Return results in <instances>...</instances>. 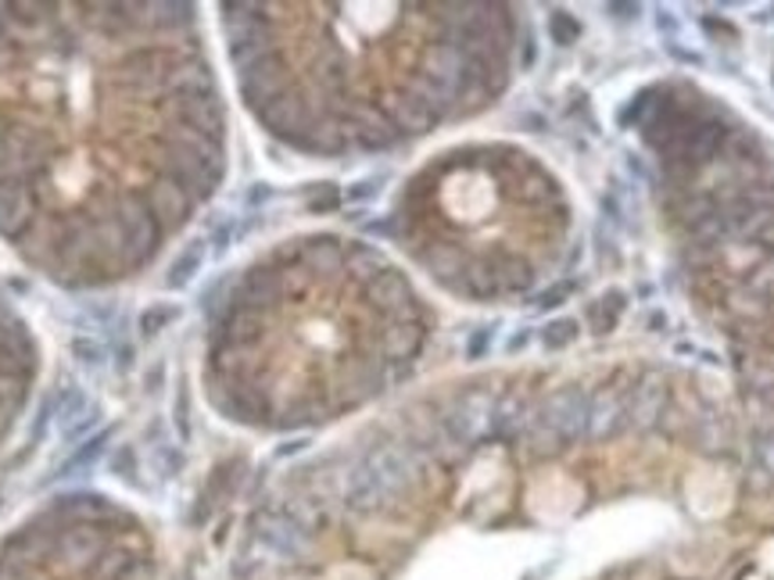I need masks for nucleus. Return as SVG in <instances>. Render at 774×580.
I'll return each instance as SVG.
<instances>
[{
  "instance_id": "10",
  "label": "nucleus",
  "mask_w": 774,
  "mask_h": 580,
  "mask_svg": "<svg viewBox=\"0 0 774 580\" xmlns=\"http://www.w3.org/2000/svg\"><path fill=\"white\" fill-rule=\"evenodd\" d=\"M574 337H577V323L563 319V323H556L545 333V344H549V348H563V344H570Z\"/></svg>"
},
{
  "instance_id": "7",
  "label": "nucleus",
  "mask_w": 774,
  "mask_h": 580,
  "mask_svg": "<svg viewBox=\"0 0 774 580\" xmlns=\"http://www.w3.org/2000/svg\"><path fill=\"white\" fill-rule=\"evenodd\" d=\"M542 430L560 444L588 437V398L581 387H563L542 405Z\"/></svg>"
},
{
  "instance_id": "9",
  "label": "nucleus",
  "mask_w": 774,
  "mask_h": 580,
  "mask_svg": "<svg viewBox=\"0 0 774 580\" xmlns=\"http://www.w3.org/2000/svg\"><path fill=\"white\" fill-rule=\"evenodd\" d=\"M624 427V405L613 391H599L588 398V437L606 441Z\"/></svg>"
},
{
  "instance_id": "2",
  "label": "nucleus",
  "mask_w": 774,
  "mask_h": 580,
  "mask_svg": "<svg viewBox=\"0 0 774 580\" xmlns=\"http://www.w3.org/2000/svg\"><path fill=\"white\" fill-rule=\"evenodd\" d=\"M219 22L251 115L327 158L388 151L495 101L516 44L502 4H223Z\"/></svg>"
},
{
  "instance_id": "11",
  "label": "nucleus",
  "mask_w": 774,
  "mask_h": 580,
  "mask_svg": "<svg viewBox=\"0 0 774 580\" xmlns=\"http://www.w3.org/2000/svg\"><path fill=\"white\" fill-rule=\"evenodd\" d=\"M552 33H556L560 44H570V40H577V22L567 15H552Z\"/></svg>"
},
{
  "instance_id": "4",
  "label": "nucleus",
  "mask_w": 774,
  "mask_h": 580,
  "mask_svg": "<svg viewBox=\"0 0 774 580\" xmlns=\"http://www.w3.org/2000/svg\"><path fill=\"white\" fill-rule=\"evenodd\" d=\"M556 190L509 147H459L409 180L391 230L441 287L466 301L531 291Z\"/></svg>"
},
{
  "instance_id": "8",
  "label": "nucleus",
  "mask_w": 774,
  "mask_h": 580,
  "mask_svg": "<svg viewBox=\"0 0 774 580\" xmlns=\"http://www.w3.org/2000/svg\"><path fill=\"white\" fill-rule=\"evenodd\" d=\"M663 409H667V384L660 377H646L642 384H635L628 405H624V423H631L635 430H653Z\"/></svg>"
},
{
  "instance_id": "3",
  "label": "nucleus",
  "mask_w": 774,
  "mask_h": 580,
  "mask_svg": "<svg viewBox=\"0 0 774 580\" xmlns=\"http://www.w3.org/2000/svg\"><path fill=\"white\" fill-rule=\"evenodd\" d=\"M427 333L413 283L377 248L298 237L244 269L216 305L205 394L233 423L312 427L402 380Z\"/></svg>"
},
{
  "instance_id": "13",
  "label": "nucleus",
  "mask_w": 774,
  "mask_h": 580,
  "mask_svg": "<svg viewBox=\"0 0 774 580\" xmlns=\"http://www.w3.org/2000/svg\"><path fill=\"white\" fill-rule=\"evenodd\" d=\"M760 248H767L774 255V222H771L767 230H760Z\"/></svg>"
},
{
  "instance_id": "6",
  "label": "nucleus",
  "mask_w": 774,
  "mask_h": 580,
  "mask_svg": "<svg viewBox=\"0 0 774 580\" xmlns=\"http://www.w3.org/2000/svg\"><path fill=\"white\" fill-rule=\"evenodd\" d=\"M40 380V344L0 283V448L15 434Z\"/></svg>"
},
{
  "instance_id": "1",
  "label": "nucleus",
  "mask_w": 774,
  "mask_h": 580,
  "mask_svg": "<svg viewBox=\"0 0 774 580\" xmlns=\"http://www.w3.org/2000/svg\"><path fill=\"white\" fill-rule=\"evenodd\" d=\"M226 176L194 4H0V240L65 291L147 273Z\"/></svg>"
},
{
  "instance_id": "5",
  "label": "nucleus",
  "mask_w": 774,
  "mask_h": 580,
  "mask_svg": "<svg viewBox=\"0 0 774 580\" xmlns=\"http://www.w3.org/2000/svg\"><path fill=\"white\" fill-rule=\"evenodd\" d=\"M0 580H155V552L137 516L76 495L0 538Z\"/></svg>"
},
{
  "instance_id": "12",
  "label": "nucleus",
  "mask_w": 774,
  "mask_h": 580,
  "mask_svg": "<svg viewBox=\"0 0 774 580\" xmlns=\"http://www.w3.org/2000/svg\"><path fill=\"white\" fill-rule=\"evenodd\" d=\"M757 459H760V466H764V470L774 477V434L757 444Z\"/></svg>"
}]
</instances>
